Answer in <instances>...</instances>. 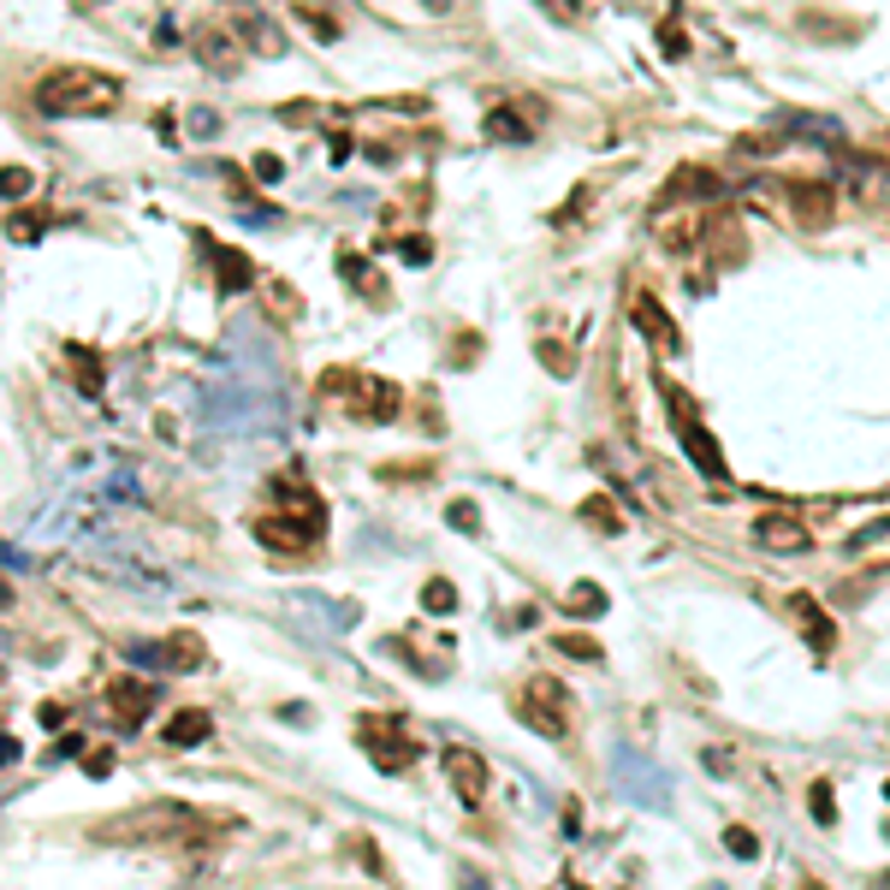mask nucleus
Here are the masks:
<instances>
[{
  "label": "nucleus",
  "instance_id": "obj_13",
  "mask_svg": "<svg viewBox=\"0 0 890 890\" xmlns=\"http://www.w3.org/2000/svg\"><path fill=\"white\" fill-rule=\"evenodd\" d=\"M356 416H368V422H398L404 392L392 386V380H356Z\"/></svg>",
  "mask_w": 890,
  "mask_h": 890
},
{
  "label": "nucleus",
  "instance_id": "obj_19",
  "mask_svg": "<svg viewBox=\"0 0 890 890\" xmlns=\"http://www.w3.org/2000/svg\"><path fill=\"white\" fill-rule=\"evenodd\" d=\"M155 659H161V665H173V671H196L202 665V635H190V630L167 635V641L155 647Z\"/></svg>",
  "mask_w": 890,
  "mask_h": 890
},
{
  "label": "nucleus",
  "instance_id": "obj_34",
  "mask_svg": "<svg viewBox=\"0 0 890 890\" xmlns=\"http://www.w3.org/2000/svg\"><path fill=\"white\" fill-rule=\"evenodd\" d=\"M481 356V333H457L452 339V368H469Z\"/></svg>",
  "mask_w": 890,
  "mask_h": 890
},
{
  "label": "nucleus",
  "instance_id": "obj_27",
  "mask_svg": "<svg viewBox=\"0 0 890 890\" xmlns=\"http://www.w3.org/2000/svg\"><path fill=\"white\" fill-rule=\"evenodd\" d=\"M30 190H36V173L30 167H0V196H7V202L30 196Z\"/></svg>",
  "mask_w": 890,
  "mask_h": 890
},
{
  "label": "nucleus",
  "instance_id": "obj_30",
  "mask_svg": "<svg viewBox=\"0 0 890 890\" xmlns=\"http://www.w3.org/2000/svg\"><path fill=\"white\" fill-rule=\"evenodd\" d=\"M339 267H345V279H351L356 291H368V297H386V285H380L374 274H363V262H356V256H339Z\"/></svg>",
  "mask_w": 890,
  "mask_h": 890
},
{
  "label": "nucleus",
  "instance_id": "obj_7",
  "mask_svg": "<svg viewBox=\"0 0 890 890\" xmlns=\"http://www.w3.org/2000/svg\"><path fill=\"white\" fill-rule=\"evenodd\" d=\"M445 778H452L463 808H481V801H487V760H481L475 748H463V742L445 748Z\"/></svg>",
  "mask_w": 890,
  "mask_h": 890
},
{
  "label": "nucleus",
  "instance_id": "obj_5",
  "mask_svg": "<svg viewBox=\"0 0 890 890\" xmlns=\"http://www.w3.org/2000/svg\"><path fill=\"white\" fill-rule=\"evenodd\" d=\"M665 410H671V422H677V434H683V452L695 457V469L712 481H724V457H719V445H712V434L701 422H695V404H689V392L683 386H665Z\"/></svg>",
  "mask_w": 890,
  "mask_h": 890
},
{
  "label": "nucleus",
  "instance_id": "obj_22",
  "mask_svg": "<svg viewBox=\"0 0 890 890\" xmlns=\"http://www.w3.org/2000/svg\"><path fill=\"white\" fill-rule=\"evenodd\" d=\"M7 238H12V244H42V238H48V214L12 208V214H7Z\"/></svg>",
  "mask_w": 890,
  "mask_h": 890
},
{
  "label": "nucleus",
  "instance_id": "obj_38",
  "mask_svg": "<svg viewBox=\"0 0 890 890\" xmlns=\"http://www.w3.org/2000/svg\"><path fill=\"white\" fill-rule=\"evenodd\" d=\"M659 42H665V54H683V48H689V42H683V30H677V24H665V30H659Z\"/></svg>",
  "mask_w": 890,
  "mask_h": 890
},
{
  "label": "nucleus",
  "instance_id": "obj_11",
  "mask_svg": "<svg viewBox=\"0 0 890 890\" xmlns=\"http://www.w3.org/2000/svg\"><path fill=\"white\" fill-rule=\"evenodd\" d=\"M790 214L808 232H825L837 220V190L831 185H790Z\"/></svg>",
  "mask_w": 890,
  "mask_h": 890
},
{
  "label": "nucleus",
  "instance_id": "obj_6",
  "mask_svg": "<svg viewBox=\"0 0 890 890\" xmlns=\"http://www.w3.org/2000/svg\"><path fill=\"white\" fill-rule=\"evenodd\" d=\"M327 517H267V523H256V541L267 546V552H309L315 541H321Z\"/></svg>",
  "mask_w": 890,
  "mask_h": 890
},
{
  "label": "nucleus",
  "instance_id": "obj_17",
  "mask_svg": "<svg viewBox=\"0 0 890 890\" xmlns=\"http://www.w3.org/2000/svg\"><path fill=\"white\" fill-rule=\"evenodd\" d=\"M635 327H641V333L653 339L659 351H677V345H683V333H677V327H671V315L659 309L653 297H635Z\"/></svg>",
  "mask_w": 890,
  "mask_h": 890
},
{
  "label": "nucleus",
  "instance_id": "obj_36",
  "mask_svg": "<svg viewBox=\"0 0 890 890\" xmlns=\"http://www.w3.org/2000/svg\"><path fill=\"white\" fill-rule=\"evenodd\" d=\"M84 772H89V778H107V772H113V748H84Z\"/></svg>",
  "mask_w": 890,
  "mask_h": 890
},
{
  "label": "nucleus",
  "instance_id": "obj_23",
  "mask_svg": "<svg viewBox=\"0 0 890 890\" xmlns=\"http://www.w3.org/2000/svg\"><path fill=\"white\" fill-rule=\"evenodd\" d=\"M564 612L570 618H600L606 612V588L600 582H576V588L564 594Z\"/></svg>",
  "mask_w": 890,
  "mask_h": 890
},
{
  "label": "nucleus",
  "instance_id": "obj_42",
  "mask_svg": "<svg viewBox=\"0 0 890 890\" xmlns=\"http://www.w3.org/2000/svg\"><path fill=\"white\" fill-rule=\"evenodd\" d=\"M564 7H570V12H576V7H582V0H564Z\"/></svg>",
  "mask_w": 890,
  "mask_h": 890
},
{
  "label": "nucleus",
  "instance_id": "obj_41",
  "mask_svg": "<svg viewBox=\"0 0 890 890\" xmlns=\"http://www.w3.org/2000/svg\"><path fill=\"white\" fill-rule=\"evenodd\" d=\"M801 890H825V885H813V879H808V885H801Z\"/></svg>",
  "mask_w": 890,
  "mask_h": 890
},
{
  "label": "nucleus",
  "instance_id": "obj_4",
  "mask_svg": "<svg viewBox=\"0 0 890 890\" xmlns=\"http://www.w3.org/2000/svg\"><path fill=\"white\" fill-rule=\"evenodd\" d=\"M517 719L541 736H570V689H558L546 677H529L517 689Z\"/></svg>",
  "mask_w": 890,
  "mask_h": 890
},
{
  "label": "nucleus",
  "instance_id": "obj_16",
  "mask_svg": "<svg viewBox=\"0 0 890 890\" xmlns=\"http://www.w3.org/2000/svg\"><path fill=\"white\" fill-rule=\"evenodd\" d=\"M790 612H796L801 623H808V647H813V653H831V641H837V623L819 612V600H813V594H796V600H790Z\"/></svg>",
  "mask_w": 890,
  "mask_h": 890
},
{
  "label": "nucleus",
  "instance_id": "obj_37",
  "mask_svg": "<svg viewBox=\"0 0 890 890\" xmlns=\"http://www.w3.org/2000/svg\"><path fill=\"white\" fill-rule=\"evenodd\" d=\"M303 18H309V30H315V36H321V42H333V36H339V24H333V18H327V12H315V7H303Z\"/></svg>",
  "mask_w": 890,
  "mask_h": 890
},
{
  "label": "nucleus",
  "instance_id": "obj_1",
  "mask_svg": "<svg viewBox=\"0 0 890 890\" xmlns=\"http://www.w3.org/2000/svg\"><path fill=\"white\" fill-rule=\"evenodd\" d=\"M36 107L48 119H84V113H113L119 107V78L96 66H54L36 84Z\"/></svg>",
  "mask_w": 890,
  "mask_h": 890
},
{
  "label": "nucleus",
  "instance_id": "obj_10",
  "mask_svg": "<svg viewBox=\"0 0 890 890\" xmlns=\"http://www.w3.org/2000/svg\"><path fill=\"white\" fill-rule=\"evenodd\" d=\"M534 131H541L534 101H499V107L487 113V137H493V143H529Z\"/></svg>",
  "mask_w": 890,
  "mask_h": 890
},
{
  "label": "nucleus",
  "instance_id": "obj_40",
  "mask_svg": "<svg viewBox=\"0 0 890 890\" xmlns=\"http://www.w3.org/2000/svg\"><path fill=\"white\" fill-rule=\"evenodd\" d=\"M0 606H12V588H7V582H0Z\"/></svg>",
  "mask_w": 890,
  "mask_h": 890
},
{
  "label": "nucleus",
  "instance_id": "obj_35",
  "mask_svg": "<svg viewBox=\"0 0 890 890\" xmlns=\"http://www.w3.org/2000/svg\"><path fill=\"white\" fill-rule=\"evenodd\" d=\"M398 256L410 262V267H428V262H434V244H428V238H404Z\"/></svg>",
  "mask_w": 890,
  "mask_h": 890
},
{
  "label": "nucleus",
  "instance_id": "obj_20",
  "mask_svg": "<svg viewBox=\"0 0 890 890\" xmlns=\"http://www.w3.org/2000/svg\"><path fill=\"white\" fill-rule=\"evenodd\" d=\"M238 36H244V42L256 48L262 60H279V54H285V30H279V24H267V18H238Z\"/></svg>",
  "mask_w": 890,
  "mask_h": 890
},
{
  "label": "nucleus",
  "instance_id": "obj_31",
  "mask_svg": "<svg viewBox=\"0 0 890 890\" xmlns=\"http://www.w3.org/2000/svg\"><path fill=\"white\" fill-rule=\"evenodd\" d=\"M724 849H730L736 861H754V855H760V837L742 831V825H730V831H724Z\"/></svg>",
  "mask_w": 890,
  "mask_h": 890
},
{
  "label": "nucleus",
  "instance_id": "obj_12",
  "mask_svg": "<svg viewBox=\"0 0 890 890\" xmlns=\"http://www.w3.org/2000/svg\"><path fill=\"white\" fill-rule=\"evenodd\" d=\"M754 541L766 546V552H808V546H813V534H808V523H796V517L766 511V517L754 523Z\"/></svg>",
  "mask_w": 890,
  "mask_h": 890
},
{
  "label": "nucleus",
  "instance_id": "obj_3",
  "mask_svg": "<svg viewBox=\"0 0 890 890\" xmlns=\"http://www.w3.org/2000/svg\"><path fill=\"white\" fill-rule=\"evenodd\" d=\"M196 819L190 808H178V801H149V808L137 813H119V819L101 825V843H173V837H185V825Z\"/></svg>",
  "mask_w": 890,
  "mask_h": 890
},
{
  "label": "nucleus",
  "instance_id": "obj_14",
  "mask_svg": "<svg viewBox=\"0 0 890 890\" xmlns=\"http://www.w3.org/2000/svg\"><path fill=\"white\" fill-rule=\"evenodd\" d=\"M701 238H712V250H719L724 267H736V262L748 256V244H742V232H736V214L730 208H712L707 220H701Z\"/></svg>",
  "mask_w": 890,
  "mask_h": 890
},
{
  "label": "nucleus",
  "instance_id": "obj_9",
  "mask_svg": "<svg viewBox=\"0 0 890 890\" xmlns=\"http://www.w3.org/2000/svg\"><path fill=\"white\" fill-rule=\"evenodd\" d=\"M190 54L202 60L208 72H238V60H244V48H238V36L226 30V24H202L196 36H190Z\"/></svg>",
  "mask_w": 890,
  "mask_h": 890
},
{
  "label": "nucleus",
  "instance_id": "obj_21",
  "mask_svg": "<svg viewBox=\"0 0 890 890\" xmlns=\"http://www.w3.org/2000/svg\"><path fill=\"white\" fill-rule=\"evenodd\" d=\"M582 523L600 529V534H623V511L612 505V493H594V499H582Z\"/></svg>",
  "mask_w": 890,
  "mask_h": 890
},
{
  "label": "nucleus",
  "instance_id": "obj_43",
  "mask_svg": "<svg viewBox=\"0 0 890 890\" xmlns=\"http://www.w3.org/2000/svg\"><path fill=\"white\" fill-rule=\"evenodd\" d=\"M885 796H890V784H885Z\"/></svg>",
  "mask_w": 890,
  "mask_h": 890
},
{
  "label": "nucleus",
  "instance_id": "obj_24",
  "mask_svg": "<svg viewBox=\"0 0 890 890\" xmlns=\"http://www.w3.org/2000/svg\"><path fill=\"white\" fill-rule=\"evenodd\" d=\"M808 813H813V825H837V790H831V778H813L808 784Z\"/></svg>",
  "mask_w": 890,
  "mask_h": 890
},
{
  "label": "nucleus",
  "instance_id": "obj_8",
  "mask_svg": "<svg viewBox=\"0 0 890 890\" xmlns=\"http://www.w3.org/2000/svg\"><path fill=\"white\" fill-rule=\"evenodd\" d=\"M107 712H113L119 724H131V730H137V724L155 712V683H143V677H113V683H107Z\"/></svg>",
  "mask_w": 890,
  "mask_h": 890
},
{
  "label": "nucleus",
  "instance_id": "obj_26",
  "mask_svg": "<svg viewBox=\"0 0 890 890\" xmlns=\"http://www.w3.org/2000/svg\"><path fill=\"white\" fill-rule=\"evenodd\" d=\"M541 368L546 374H576V356H570V345H558V339H541Z\"/></svg>",
  "mask_w": 890,
  "mask_h": 890
},
{
  "label": "nucleus",
  "instance_id": "obj_39",
  "mask_svg": "<svg viewBox=\"0 0 890 890\" xmlns=\"http://www.w3.org/2000/svg\"><path fill=\"white\" fill-rule=\"evenodd\" d=\"M428 12H434V18H445V12H452V0H422Z\"/></svg>",
  "mask_w": 890,
  "mask_h": 890
},
{
  "label": "nucleus",
  "instance_id": "obj_15",
  "mask_svg": "<svg viewBox=\"0 0 890 890\" xmlns=\"http://www.w3.org/2000/svg\"><path fill=\"white\" fill-rule=\"evenodd\" d=\"M208 730H214V719L202 707H178L161 736H167V748H196V742H208Z\"/></svg>",
  "mask_w": 890,
  "mask_h": 890
},
{
  "label": "nucleus",
  "instance_id": "obj_29",
  "mask_svg": "<svg viewBox=\"0 0 890 890\" xmlns=\"http://www.w3.org/2000/svg\"><path fill=\"white\" fill-rule=\"evenodd\" d=\"M552 641H558V653L588 659V665H594V659H606V647H600V641H588V635H552Z\"/></svg>",
  "mask_w": 890,
  "mask_h": 890
},
{
  "label": "nucleus",
  "instance_id": "obj_32",
  "mask_svg": "<svg viewBox=\"0 0 890 890\" xmlns=\"http://www.w3.org/2000/svg\"><path fill=\"white\" fill-rule=\"evenodd\" d=\"M250 173H256L262 185H279V178H285V161H279L274 149H262V155H250Z\"/></svg>",
  "mask_w": 890,
  "mask_h": 890
},
{
  "label": "nucleus",
  "instance_id": "obj_25",
  "mask_svg": "<svg viewBox=\"0 0 890 890\" xmlns=\"http://www.w3.org/2000/svg\"><path fill=\"white\" fill-rule=\"evenodd\" d=\"M422 606H428L434 618H452V612H457V588H452L445 576H434V582L422 588Z\"/></svg>",
  "mask_w": 890,
  "mask_h": 890
},
{
  "label": "nucleus",
  "instance_id": "obj_33",
  "mask_svg": "<svg viewBox=\"0 0 890 890\" xmlns=\"http://www.w3.org/2000/svg\"><path fill=\"white\" fill-rule=\"evenodd\" d=\"M72 374H78V386H84V392H101V363H96V356L72 351Z\"/></svg>",
  "mask_w": 890,
  "mask_h": 890
},
{
  "label": "nucleus",
  "instance_id": "obj_2",
  "mask_svg": "<svg viewBox=\"0 0 890 890\" xmlns=\"http://www.w3.org/2000/svg\"><path fill=\"white\" fill-rule=\"evenodd\" d=\"M356 742H363V754L374 760L386 778H404V772L416 766V754H422L416 730H404V724L386 719V712H363V719H356Z\"/></svg>",
  "mask_w": 890,
  "mask_h": 890
},
{
  "label": "nucleus",
  "instance_id": "obj_18",
  "mask_svg": "<svg viewBox=\"0 0 890 890\" xmlns=\"http://www.w3.org/2000/svg\"><path fill=\"white\" fill-rule=\"evenodd\" d=\"M214 285L232 297V291H250L256 285V262L244 256V250H220V262H214Z\"/></svg>",
  "mask_w": 890,
  "mask_h": 890
},
{
  "label": "nucleus",
  "instance_id": "obj_28",
  "mask_svg": "<svg viewBox=\"0 0 890 890\" xmlns=\"http://www.w3.org/2000/svg\"><path fill=\"white\" fill-rule=\"evenodd\" d=\"M445 523L463 529V534H481V511H475V499H452V505H445Z\"/></svg>",
  "mask_w": 890,
  "mask_h": 890
}]
</instances>
